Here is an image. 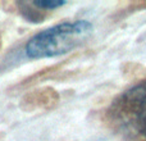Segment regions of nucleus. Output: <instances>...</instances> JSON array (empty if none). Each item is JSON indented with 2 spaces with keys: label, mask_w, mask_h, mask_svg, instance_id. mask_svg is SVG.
<instances>
[{
  "label": "nucleus",
  "mask_w": 146,
  "mask_h": 141,
  "mask_svg": "<svg viewBox=\"0 0 146 141\" xmlns=\"http://www.w3.org/2000/svg\"><path fill=\"white\" fill-rule=\"evenodd\" d=\"M66 4L64 0H35L33 5L36 8L40 9H45V10H53L56 8H60Z\"/></svg>",
  "instance_id": "3"
},
{
  "label": "nucleus",
  "mask_w": 146,
  "mask_h": 141,
  "mask_svg": "<svg viewBox=\"0 0 146 141\" xmlns=\"http://www.w3.org/2000/svg\"><path fill=\"white\" fill-rule=\"evenodd\" d=\"M91 32L92 25L85 19L58 23L33 35L26 44L25 53L30 59L62 55L81 45Z\"/></svg>",
  "instance_id": "1"
},
{
  "label": "nucleus",
  "mask_w": 146,
  "mask_h": 141,
  "mask_svg": "<svg viewBox=\"0 0 146 141\" xmlns=\"http://www.w3.org/2000/svg\"><path fill=\"white\" fill-rule=\"evenodd\" d=\"M111 113L123 124L142 126L146 119V81L132 86L115 100Z\"/></svg>",
  "instance_id": "2"
},
{
  "label": "nucleus",
  "mask_w": 146,
  "mask_h": 141,
  "mask_svg": "<svg viewBox=\"0 0 146 141\" xmlns=\"http://www.w3.org/2000/svg\"><path fill=\"white\" fill-rule=\"evenodd\" d=\"M141 130H142V134H144V136H145V139H146V119L144 121V123H142Z\"/></svg>",
  "instance_id": "4"
}]
</instances>
